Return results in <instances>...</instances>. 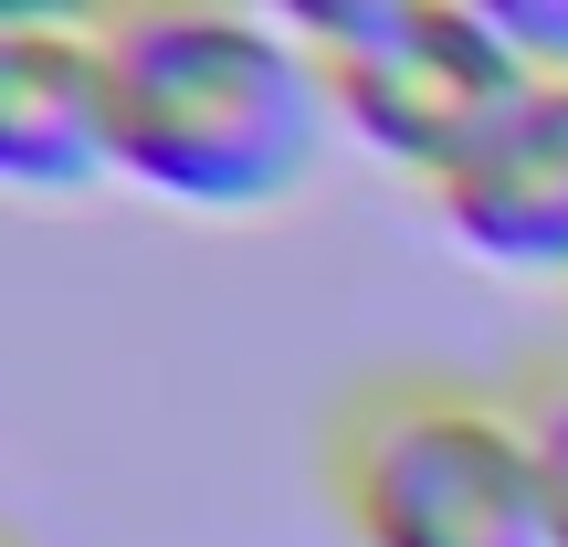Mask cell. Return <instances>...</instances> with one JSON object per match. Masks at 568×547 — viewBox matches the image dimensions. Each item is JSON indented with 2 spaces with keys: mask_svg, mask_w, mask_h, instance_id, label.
<instances>
[{
  "mask_svg": "<svg viewBox=\"0 0 568 547\" xmlns=\"http://www.w3.org/2000/svg\"><path fill=\"white\" fill-rule=\"evenodd\" d=\"M105 63H116L126 190L201 211V222H253L316 180L337 105H326V74L305 53L295 11L126 0V11H105Z\"/></svg>",
  "mask_w": 568,
  "mask_h": 547,
  "instance_id": "6da1fadb",
  "label": "cell"
},
{
  "mask_svg": "<svg viewBox=\"0 0 568 547\" xmlns=\"http://www.w3.org/2000/svg\"><path fill=\"white\" fill-rule=\"evenodd\" d=\"M326 495L358 547H558L516 389L379 368L326 422Z\"/></svg>",
  "mask_w": 568,
  "mask_h": 547,
  "instance_id": "7a4b0ae2",
  "label": "cell"
},
{
  "mask_svg": "<svg viewBox=\"0 0 568 547\" xmlns=\"http://www.w3.org/2000/svg\"><path fill=\"white\" fill-rule=\"evenodd\" d=\"M295 32L337 126L422 190H443L527 95V63L506 53L485 0H316L295 11Z\"/></svg>",
  "mask_w": 568,
  "mask_h": 547,
  "instance_id": "3957f363",
  "label": "cell"
},
{
  "mask_svg": "<svg viewBox=\"0 0 568 547\" xmlns=\"http://www.w3.org/2000/svg\"><path fill=\"white\" fill-rule=\"evenodd\" d=\"M0 180L21 201H84L116 180V63L105 11L0 21Z\"/></svg>",
  "mask_w": 568,
  "mask_h": 547,
  "instance_id": "277c9868",
  "label": "cell"
},
{
  "mask_svg": "<svg viewBox=\"0 0 568 547\" xmlns=\"http://www.w3.org/2000/svg\"><path fill=\"white\" fill-rule=\"evenodd\" d=\"M432 211L485 274L568 284V84H527L506 126L432 190Z\"/></svg>",
  "mask_w": 568,
  "mask_h": 547,
  "instance_id": "5b68a950",
  "label": "cell"
},
{
  "mask_svg": "<svg viewBox=\"0 0 568 547\" xmlns=\"http://www.w3.org/2000/svg\"><path fill=\"white\" fill-rule=\"evenodd\" d=\"M516 401H527V432H537V474H548V527L568 547V358L527 368L516 379Z\"/></svg>",
  "mask_w": 568,
  "mask_h": 547,
  "instance_id": "8992f818",
  "label": "cell"
},
{
  "mask_svg": "<svg viewBox=\"0 0 568 547\" xmlns=\"http://www.w3.org/2000/svg\"><path fill=\"white\" fill-rule=\"evenodd\" d=\"M11 547H32V537H11Z\"/></svg>",
  "mask_w": 568,
  "mask_h": 547,
  "instance_id": "52a82bcc",
  "label": "cell"
}]
</instances>
